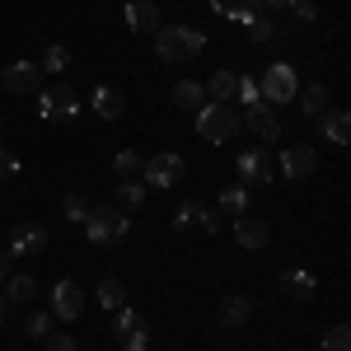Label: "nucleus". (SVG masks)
I'll return each instance as SVG.
<instances>
[{"mask_svg":"<svg viewBox=\"0 0 351 351\" xmlns=\"http://www.w3.org/2000/svg\"><path fill=\"white\" fill-rule=\"evenodd\" d=\"M202 47H206V38L188 24H160L155 28V56H160L164 66H188V61L202 56Z\"/></svg>","mask_w":351,"mask_h":351,"instance_id":"nucleus-1","label":"nucleus"},{"mask_svg":"<svg viewBox=\"0 0 351 351\" xmlns=\"http://www.w3.org/2000/svg\"><path fill=\"white\" fill-rule=\"evenodd\" d=\"M197 136L211 141V145H225L239 136V112L234 104H202L197 108Z\"/></svg>","mask_w":351,"mask_h":351,"instance_id":"nucleus-2","label":"nucleus"},{"mask_svg":"<svg viewBox=\"0 0 351 351\" xmlns=\"http://www.w3.org/2000/svg\"><path fill=\"white\" fill-rule=\"evenodd\" d=\"M127 211L122 206H112V202H99V206H89V216H84V234L94 243H122L127 239Z\"/></svg>","mask_w":351,"mask_h":351,"instance_id":"nucleus-3","label":"nucleus"},{"mask_svg":"<svg viewBox=\"0 0 351 351\" xmlns=\"http://www.w3.org/2000/svg\"><path fill=\"white\" fill-rule=\"evenodd\" d=\"M258 94H263V104H267V108H276V104H295V94H300L295 66L271 61L267 71H263V80H258Z\"/></svg>","mask_w":351,"mask_h":351,"instance_id":"nucleus-4","label":"nucleus"},{"mask_svg":"<svg viewBox=\"0 0 351 351\" xmlns=\"http://www.w3.org/2000/svg\"><path fill=\"white\" fill-rule=\"evenodd\" d=\"M38 112L47 122H71L80 112V94L71 84H47V89H38Z\"/></svg>","mask_w":351,"mask_h":351,"instance_id":"nucleus-5","label":"nucleus"},{"mask_svg":"<svg viewBox=\"0 0 351 351\" xmlns=\"http://www.w3.org/2000/svg\"><path fill=\"white\" fill-rule=\"evenodd\" d=\"M183 155H173V150H160V155H150L145 169H141V183L145 188H173V183H183Z\"/></svg>","mask_w":351,"mask_h":351,"instance_id":"nucleus-6","label":"nucleus"},{"mask_svg":"<svg viewBox=\"0 0 351 351\" xmlns=\"http://www.w3.org/2000/svg\"><path fill=\"white\" fill-rule=\"evenodd\" d=\"M276 173H281L286 183L314 178V173H319V150H314V145H286L281 160H276Z\"/></svg>","mask_w":351,"mask_h":351,"instance_id":"nucleus-7","label":"nucleus"},{"mask_svg":"<svg viewBox=\"0 0 351 351\" xmlns=\"http://www.w3.org/2000/svg\"><path fill=\"white\" fill-rule=\"evenodd\" d=\"M117 319H112V337H117V347L122 351H145L150 347V332H145V319L136 314V309H112Z\"/></svg>","mask_w":351,"mask_h":351,"instance_id":"nucleus-8","label":"nucleus"},{"mask_svg":"<svg viewBox=\"0 0 351 351\" xmlns=\"http://www.w3.org/2000/svg\"><path fill=\"white\" fill-rule=\"evenodd\" d=\"M234 169H239L243 188H258V183H271V178H276V160H271L267 145H253V150H243Z\"/></svg>","mask_w":351,"mask_h":351,"instance_id":"nucleus-9","label":"nucleus"},{"mask_svg":"<svg viewBox=\"0 0 351 351\" xmlns=\"http://www.w3.org/2000/svg\"><path fill=\"white\" fill-rule=\"evenodd\" d=\"M173 230H202V234H216L220 216L206 206V202L188 197V202H178V206H173Z\"/></svg>","mask_w":351,"mask_h":351,"instance_id":"nucleus-10","label":"nucleus"},{"mask_svg":"<svg viewBox=\"0 0 351 351\" xmlns=\"http://www.w3.org/2000/svg\"><path fill=\"white\" fill-rule=\"evenodd\" d=\"M47 314H52L56 324L80 319V314H84V291L75 286V281H66V276H61V281L52 286V309H47Z\"/></svg>","mask_w":351,"mask_h":351,"instance_id":"nucleus-11","label":"nucleus"},{"mask_svg":"<svg viewBox=\"0 0 351 351\" xmlns=\"http://www.w3.org/2000/svg\"><path fill=\"white\" fill-rule=\"evenodd\" d=\"M0 84H5L10 94L28 99V94H38V89H43V66H38V61H14V66H5Z\"/></svg>","mask_w":351,"mask_h":351,"instance_id":"nucleus-12","label":"nucleus"},{"mask_svg":"<svg viewBox=\"0 0 351 351\" xmlns=\"http://www.w3.org/2000/svg\"><path fill=\"white\" fill-rule=\"evenodd\" d=\"M5 248H10V258H38L47 248V230L43 225H14Z\"/></svg>","mask_w":351,"mask_h":351,"instance_id":"nucleus-13","label":"nucleus"},{"mask_svg":"<svg viewBox=\"0 0 351 351\" xmlns=\"http://www.w3.org/2000/svg\"><path fill=\"white\" fill-rule=\"evenodd\" d=\"M239 127H248L258 141H281V117H276V108H267V104H253V108L239 117Z\"/></svg>","mask_w":351,"mask_h":351,"instance_id":"nucleus-14","label":"nucleus"},{"mask_svg":"<svg viewBox=\"0 0 351 351\" xmlns=\"http://www.w3.org/2000/svg\"><path fill=\"white\" fill-rule=\"evenodd\" d=\"M234 239H239L248 253H258V248L271 243V230H267V220H258L253 211H248V216H234Z\"/></svg>","mask_w":351,"mask_h":351,"instance_id":"nucleus-15","label":"nucleus"},{"mask_svg":"<svg viewBox=\"0 0 351 351\" xmlns=\"http://www.w3.org/2000/svg\"><path fill=\"white\" fill-rule=\"evenodd\" d=\"M89 108L99 112L104 122H117V117L127 112V99H122V89H117V84H94V94H89Z\"/></svg>","mask_w":351,"mask_h":351,"instance_id":"nucleus-16","label":"nucleus"},{"mask_svg":"<svg viewBox=\"0 0 351 351\" xmlns=\"http://www.w3.org/2000/svg\"><path fill=\"white\" fill-rule=\"evenodd\" d=\"M164 19H160V5L155 0H132L127 5V28H136V33H155Z\"/></svg>","mask_w":351,"mask_h":351,"instance_id":"nucleus-17","label":"nucleus"},{"mask_svg":"<svg viewBox=\"0 0 351 351\" xmlns=\"http://www.w3.org/2000/svg\"><path fill=\"white\" fill-rule=\"evenodd\" d=\"M300 112L309 117V122H319L328 108H332V94H328V84H309V89H300Z\"/></svg>","mask_w":351,"mask_h":351,"instance_id":"nucleus-18","label":"nucleus"},{"mask_svg":"<svg viewBox=\"0 0 351 351\" xmlns=\"http://www.w3.org/2000/svg\"><path fill=\"white\" fill-rule=\"evenodd\" d=\"M211 10H216L220 19H239V24H248V19L263 14V0H211Z\"/></svg>","mask_w":351,"mask_h":351,"instance_id":"nucleus-19","label":"nucleus"},{"mask_svg":"<svg viewBox=\"0 0 351 351\" xmlns=\"http://www.w3.org/2000/svg\"><path fill=\"white\" fill-rule=\"evenodd\" d=\"M319 127H324V141H332V145H347L351 141V117L342 108H328L319 117Z\"/></svg>","mask_w":351,"mask_h":351,"instance_id":"nucleus-20","label":"nucleus"},{"mask_svg":"<svg viewBox=\"0 0 351 351\" xmlns=\"http://www.w3.org/2000/svg\"><path fill=\"white\" fill-rule=\"evenodd\" d=\"M206 89V104H234V89H239V75L234 71H216L211 84H202Z\"/></svg>","mask_w":351,"mask_h":351,"instance_id":"nucleus-21","label":"nucleus"},{"mask_svg":"<svg viewBox=\"0 0 351 351\" xmlns=\"http://www.w3.org/2000/svg\"><path fill=\"white\" fill-rule=\"evenodd\" d=\"M145 197H150V188H145L141 178H127V183H117L112 206H122V211H141V206H145Z\"/></svg>","mask_w":351,"mask_h":351,"instance_id":"nucleus-22","label":"nucleus"},{"mask_svg":"<svg viewBox=\"0 0 351 351\" xmlns=\"http://www.w3.org/2000/svg\"><path fill=\"white\" fill-rule=\"evenodd\" d=\"M248 314H253L248 295H230V300H220V328H243V324H248Z\"/></svg>","mask_w":351,"mask_h":351,"instance_id":"nucleus-23","label":"nucleus"},{"mask_svg":"<svg viewBox=\"0 0 351 351\" xmlns=\"http://www.w3.org/2000/svg\"><path fill=\"white\" fill-rule=\"evenodd\" d=\"M281 291L291 300H309L319 291V281H314V271H281Z\"/></svg>","mask_w":351,"mask_h":351,"instance_id":"nucleus-24","label":"nucleus"},{"mask_svg":"<svg viewBox=\"0 0 351 351\" xmlns=\"http://www.w3.org/2000/svg\"><path fill=\"white\" fill-rule=\"evenodd\" d=\"M0 291H5V300H10V304H33V300H38V281H33V276H14V271H10V281H5Z\"/></svg>","mask_w":351,"mask_h":351,"instance_id":"nucleus-25","label":"nucleus"},{"mask_svg":"<svg viewBox=\"0 0 351 351\" xmlns=\"http://www.w3.org/2000/svg\"><path fill=\"white\" fill-rule=\"evenodd\" d=\"M202 104H206V89H202L197 80H178V84H173V108H183V112H197Z\"/></svg>","mask_w":351,"mask_h":351,"instance_id":"nucleus-26","label":"nucleus"},{"mask_svg":"<svg viewBox=\"0 0 351 351\" xmlns=\"http://www.w3.org/2000/svg\"><path fill=\"white\" fill-rule=\"evenodd\" d=\"M220 211H225V216H248V188H225L220 192Z\"/></svg>","mask_w":351,"mask_h":351,"instance_id":"nucleus-27","label":"nucleus"},{"mask_svg":"<svg viewBox=\"0 0 351 351\" xmlns=\"http://www.w3.org/2000/svg\"><path fill=\"white\" fill-rule=\"evenodd\" d=\"M141 169H145V160H141L136 150H122V155L112 160V173H117V183H127V178H141Z\"/></svg>","mask_w":351,"mask_h":351,"instance_id":"nucleus-28","label":"nucleus"},{"mask_svg":"<svg viewBox=\"0 0 351 351\" xmlns=\"http://www.w3.org/2000/svg\"><path fill=\"white\" fill-rule=\"evenodd\" d=\"M99 304H104V309H122V304H127V286H122L117 276L99 281Z\"/></svg>","mask_w":351,"mask_h":351,"instance_id":"nucleus-29","label":"nucleus"},{"mask_svg":"<svg viewBox=\"0 0 351 351\" xmlns=\"http://www.w3.org/2000/svg\"><path fill=\"white\" fill-rule=\"evenodd\" d=\"M43 71H52V75H61L66 66H71V52L61 47V43H47V52H43V61H38Z\"/></svg>","mask_w":351,"mask_h":351,"instance_id":"nucleus-30","label":"nucleus"},{"mask_svg":"<svg viewBox=\"0 0 351 351\" xmlns=\"http://www.w3.org/2000/svg\"><path fill=\"white\" fill-rule=\"evenodd\" d=\"M84 216H89V202H84L80 192H71V197L61 202V220H71V225H84Z\"/></svg>","mask_w":351,"mask_h":351,"instance_id":"nucleus-31","label":"nucleus"},{"mask_svg":"<svg viewBox=\"0 0 351 351\" xmlns=\"http://www.w3.org/2000/svg\"><path fill=\"white\" fill-rule=\"evenodd\" d=\"M52 328H56V319L47 314V309H38V314H28V319H24V332H28V337H38V342H43Z\"/></svg>","mask_w":351,"mask_h":351,"instance_id":"nucleus-32","label":"nucleus"},{"mask_svg":"<svg viewBox=\"0 0 351 351\" xmlns=\"http://www.w3.org/2000/svg\"><path fill=\"white\" fill-rule=\"evenodd\" d=\"M324 351H351V328L347 324H332L324 332Z\"/></svg>","mask_w":351,"mask_h":351,"instance_id":"nucleus-33","label":"nucleus"},{"mask_svg":"<svg viewBox=\"0 0 351 351\" xmlns=\"http://www.w3.org/2000/svg\"><path fill=\"white\" fill-rule=\"evenodd\" d=\"M234 104H243V108L263 104V94H258V80H253V75H239V89H234Z\"/></svg>","mask_w":351,"mask_h":351,"instance_id":"nucleus-34","label":"nucleus"},{"mask_svg":"<svg viewBox=\"0 0 351 351\" xmlns=\"http://www.w3.org/2000/svg\"><path fill=\"white\" fill-rule=\"evenodd\" d=\"M248 38H253V43H276V24L258 14V19H248Z\"/></svg>","mask_w":351,"mask_h":351,"instance_id":"nucleus-35","label":"nucleus"},{"mask_svg":"<svg viewBox=\"0 0 351 351\" xmlns=\"http://www.w3.org/2000/svg\"><path fill=\"white\" fill-rule=\"evenodd\" d=\"M43 342H47V351H80V347H75V337H66V332H56V328L43 337Z\"/></svg>","mask_w":351,"mask_h":351,"instance_id":"nucleus-36","label":"nucleus"},{"mask_svg":"<svg viewBox=\"0 0 351 351\" xmlns=\"http://www.w3.org/2000/svg\"><path fill=\"white\" fill-rule=\"evenodd\" d=\"M291 10H295V19H300V24H314V19H319V5H314V0H295Z\"/></svg>","mask_w":351,"mask_h":351,"instance_id":"nucleus-37","label":"nucleus"},{"mask_svg":"<svg viewBox=\"0 0 351 351\" xmlns=\"http://www.w3.org/2000/svg\"><path fill=\"white\" fill-rule=\"evenodd\" d=\"M14 173H19V155L0 145V178H14Z\"/></svg>","mask_w":351,"mask_h":351,"instance_id":"nucleus-38","label":"nucleus"},{"mask_svg":"<svg viewBox=\"0 0 351 351\" xmlns=\"http://www.w3.org/2000/svg\"><path fill=\"white\" fill-rule=\"evenodd\" d=\"M10 263H14V258H10V248H0V286L10 281Z\"/></svg>","mask_w":351,"mask_h":351,"instance_id":"nucleus-39","label":"nucleus"},{"mask_svg":"<svg viewBox=\"0 0 351 351\" xmlns=\"http://www.w3.org/2000/svg\"><path fill=\"white\" fill-rule=\"evenodd\" d=\"M295 0H263V10H291Z\"/></svg>","mask_w":351,"mask_h":351,"instance_id":"nucleus-40","label":"nucleus"},{"mask_svg":"<svg viewBox=\"0 0 351 351\" xmlns=\"http://www.w3.org/2000/svg\"><path fill=\"white\" fill-rule=\"evenodd\" d=\"M10 319V300H5V291H0V324Z\"/></svg>","mask_w":351,"mask_h":351,"instance_id":"nucleus-41","label":"nucleus"},{"mask_svg":"<svg viewBox=\"0 0 351 351\" xmlns=\"http://www.w3.org/2000/svg\"><path fill=\"white\" fill-rule=\"evenodd\" d=\"M0 127H5V117H0Z\"/></svg>","mask_w":351,"mask_h":351,"instance_id":"nucleus-42","label":"nucleus"}]
</instances>
